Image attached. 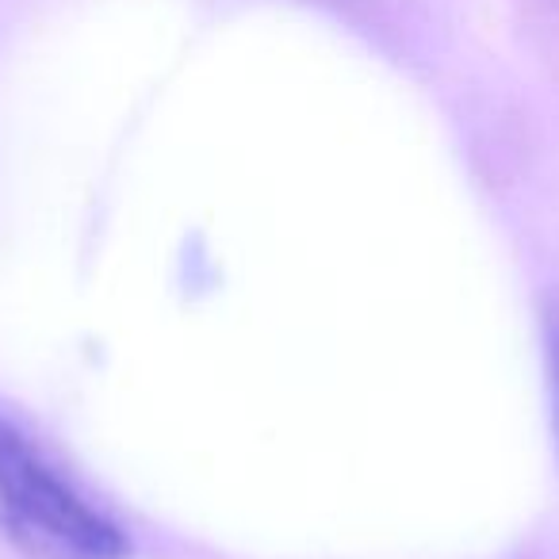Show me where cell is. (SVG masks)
I'll list each match as a JSON object with an SVG mask.
<instances>
[{"instance_id": "7a4b0ae2", "label": "cell", "mask_w": 559, "mask_h": 559, "mask_svg": "<svg viewBox=\"0 0 559 559\" xmlns=\"http://www.w3.org/2000/svg\"><path fill=\"white\" fill-rule=\"evenodd\" d=\"M551 380H556V433H559V337L551 345Z\"/></svg>"}, {"instance_id": "6da1fadb", "label": "cell", "mask_w": 559, "mask_h": 559, "mask_svg": "<svg viewBox=\"0 0 559 559\" xmlns=\"http://www.w3.org/2000/svg\"><path fill=\"white\" fill-rule=\"evenodd\" d=\"M0 525L32 559H127V540L0 421Z\"/></svg>"}]
</instances>
